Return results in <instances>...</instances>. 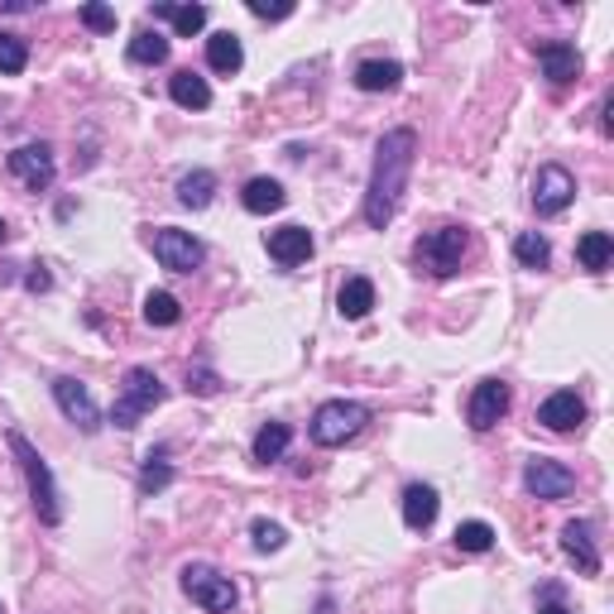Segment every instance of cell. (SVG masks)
Returning <instances> with one entry per match:
<instances>
[{
	"instance_id": "32",
	"label": "cell",
	"mask_w": 614,
	"mask_h": 614,
	"mask_svg": "<svg viewBox=\"0 0 614 614\" xmlns=\"http://www.w3.org/2000/svg\"><path fill=\"white\" fill-rule=\"evenodd\" d=\"M456 547H461V552H490V547H494V528L480 524V518H470V524L456 528Z\"/></svg>"
},
{
	"instance_id": "31",
	"label": "cell",
	"mask_w": 614,
	"mask_h": 614,
	"mask_svg": "<svg viewBox=\"0 0 614 614\" xmlns=\"http://www.w3.org/2000/svg\"><path fill=\"white\" fill-rule=\"evenodd\" d=\"M24 68H30V44H24L20 34H5V30H0V72L15 77V72H24Z\"/></svg>"
},
{
	"instance_id": "23",
	"label": "cell",
	"mask_w": 614,
	"mask_h": 614,
	"mask_svg": "<svg viewBox=\"0 0 614 614\" xmlns=\"http://www.w3.org/2000/svg\"><path fill=\"white\" fill-rule=\"evenodd\" d=\"M577 259H581V269L605 273L610 259H614V235L610 231H585L581 241H577Z\"/></svg>"
},
{
	"instance_id": "24",
	"label": "cell",
	"mask_w": 614,
	"mask_h": 614,
	"mask_svg": "<svg viewBox=\"0 0 614 614\" xmlns=\"http://www.w3.org/2000/svg\"><path fill=\"white\" fill-rule=\"evenodd\" d=\"M216 198V174H206V168H192V174L178 178V202L192 206V212H202V206H212Z\"/></svg>"
},
{
	"instance_id": "3",
	"label": "cell",
	"mask_w": 614,
	"mask_h": 614,
	"mask_svg": "<svg viewBox=\"0 0 614 614\" xmlns=\"http://www.w3.org/2000/svg\"><path fill=\"white\" fill-rule=\"evenodd\" d=\"M164 380L149 370V365H130L125 370V380H121V399H115V409H111V423L121 427V433H130V427H139V417L154 413L164 403Z\"/></svg>"
},
{
	"instance_id": "1",
	"label": "cell",
	"mask_w": 614,
	"mask_h": 614,
	"mask_svg": "<svg viewBox=\"0 0 614 614\" xmlns=\"http://www.w3.org/2000/svg\"><path fill=\"white\" fill-rule=\"evenodd\" d=\"M417 159V135L409 125L389 130V135L375 145V168H370V188H365V221L375 231H384L394 221L403 192H409V174Z\"/></svg>"
},
{
	"instance_id": "26",
	"label": "cell",
	"mask_w": 614,
	"mask_h": 614,
	"mask_svg": "<svg viewBox=\"0 0 614 614\" xmlns=\"http://www.w3.org/2000/svg\"><path fill=\"white\" fill-rule=\"evenodd\" d=\"M168 34L159 30H139L135 38H130V63H139V68H159V63H168Z\"/></svg>"
},
{
	"instance_id": "25",
	"label": "cell",
	"mask_w": 614,
	"mask_h": 614,
	"mask_svg": "<svg viewBox=\"0 0 614 614\" xmlns=\"http://www.w3.org/2000/svg\"><path fill=\"white\" fill-rule=\"evenodd\" d=\"M154 20H168L178 38H192L206 30V5H168L164 0V5H154Z\"/></svg>"
},
{
	"instance_id": "33",
	"label": "cell",
	"mask_w": 614,
	"mask_h": 614,
	"mask_svg": "<svg viewBox=\"0 0 614 614\" xmlns=\"http://www.w3.org/2000/svg\"><path fill=\"white\" fill-rule=\"evenodd\" d=\"M250 538H255L259 552H279V547L289 543V533H283L279 524H269V518H255V524H250Z\"/></svg>"
},
{
	"instance_id": "36",
	"label": "cell",
	"mask_w": 614,
	"mask_h": 614,
	"mask_svg": "<svg viewBox=\"0 0 614 614\" xmlns=\"http://www.w3.org/2000/svg\"><path fill=\"white\" fill-rule=\"evenodd\" d=\"M250 15L255 20H289L293 5H265V0H250Z\"/></svg>"
},
{
	"instance_id": "17",
	"label": "cell",
	"mask_w": 614,
	"mask_h": 614,
	"mask_svg": "<svg viewBox=\"0 0 614 614\" xmlns=\"http://www.w3.org/2000/svg\"><path fill=\"white\" fill-rule=\"evenodd\" d=\"M437 509H442V500H437L433 485H409V490H403V524H409L413 533L433 528L437 524Z\"/></svg>"
},
{
	"instance_id": "5",
	"label": "cell",
	"mask_w": 614,
	"mask_h": 614,
	"mask_svg": "<svg viewBox=\"0 0 614 614\" xmlns=\"http://www.w3.org/2000/svg\"><path fill=\"white\" fill-rule=\"evenodd\" d=\"M470 250V235L461 226H437V231H427L423 241H417V269L423 273H433V279H451L456 269H461V259Z\"/></svg>"
},
{
	"instance_id": "4",
	"label": "cell",
	"mask_w": 614,
	"mask_h": 614,
	"mask_svg": "<svg viewBox=\"0 0 614 614\" xmlns=\"http://www.w3.org/2000/svg\"><path fill=\"white\" fill-rule=\"evenodd\" d=\"M365 423H370V409L356 399H326L317 413H312V442L317 447H346L350 437L365 433Z\"/></svg>"
},
{
	"instance_id": "18",
	"label": "cell",
	"mask_w": 614,
	"mask_h": 614,
	"mask_svg": "<svg viewBox=\"0 0 614 614\" xmlns=\"http://www.w3.org/2000/svg\"><path fill=\"white\" fill-rule=\"evenodd\" d=\"M168 97H174L182 111H206L212 107V87H206V77H198L192 68H178L174 77H168Z\"/></svg>"
},
{
	"instance_id": "15",
	"label": "cell",
	"mask_w": 614,
	"mask_h": 614,
	"mask_svg": "<svg viewBox=\"0 0 614 614\" xmlns=\"http://www.w3.org/2000/svg\"><path fill=\"white\" fill-rule=\"evenodd\" d=\"M561 552H567L585 577H595L600 571V547H595V524L591 518H571L567 528H561Z\"/></svg>"
},
{
	"instance_id": "16",
	"label": "cell",
	"mask_w": 614,
	"mask_h": 614,
	"mask_svg": "<svg viewBox=\"0 0 614 614\" xmlns=\"http://www.w3.org/2000/svg\"><path fill=\"white\" fill-rule=\"evenodd\" d=\"M269 255L279 259L283 269H293V265H303V259L312 255V231L308 226H279V231H269Z\"/></svg>"
},
{
	"instance_id": "10",
	"label": "cell",
	"mask_w": 614,
	"mask_h": 614,
	"mask_svg": "<svg viewBox=\"0 0 614 614\" xmlns=\"http://www.w3.org/2000/svg\"><path fill=\"white\" fill-rule=\"evenodd\" d=\"M509 403H514V389H509L504 380H480L476 394H470V403H466V423L476 427V433H490L494 423H504Z\"/></svg>"
},
{
	"instance_id": "39",
	"label": "cell",
	"mask_w": 614,
	"mask_h": 614,
	"mask_svg": "<svg viewBox=\"0 0 614 614\" xmlns=\"http://www.w3.org/2000/svg\"><path fill=\"white\" fill-rule=\"evenodd\" d=\"M5 235H10V231H5V221H0V241H5Z\"/></svg>"
},
{
	"instance_id": "11",
	"label": "cell",
	"mask_w": 614,
	"mask_h": 614,
	"mask_svg": "<svg viewBox=\"0 0 614 614\" xmlns=\"http://www.w3.org/2000/svg\"><path fill=\"white\" fill-rule=\"evenodd\" d=\"M54 399H58V409H63V417H68L72 427H82V433H101V409H97V399H91L87 384H77L72 375H63V380H54Z\"/></svg>"
},
{
	"instance_id": "28",
	"label": "cell",
	"mask_w": 614,
	"mask_h": 614,
	"mask_svg": "<svg viewBox=\"0 0 614 614\" xmlns=\"http://www.w3.org/2000/svg\"><path fill=\"white\" fill-rule=\"evenodd\" d=\"M514 259L524 269H547L552 265V245H547V235H538V231H518L514 235Z\"/></svg>"
},
{
	"instance_id": "37",
	"label": "cell",
	"mask_w": 614,
	"mask_h": 614,
	"mask_svg": "<svg viewBox=\"0 0 614 614\" xmlns=\"http://www.w3.org/2000/svg\"><path fill=\"white\" fill-rule=\"evenodd\" d=\"M24 289H30V293H48V289H54V279H48L44 265H34L30 273H24Z\"/></svg>"
},
{
	"instance_id": "38",
	"label": "cell",
	"mask_w": 614,
	"mask_h": 614,
	"mask_svg": "<svg viewBox=\"0 0 614 614\" xmlns=\"http://www.w3.org/2000/svg\"><path fill=\"white\" fill-rule=\"evenodd\" d=\"M538 614H577V610H567V605H557V600H552V605H543Z\"/></svg>"
},
{
	"instance_id": "14",
	"label": "cell",
	"mask_w": 614,
	"mask_h": 614,
	"mask_svg": "<svg viewBox=\"0 0 614 614\" xmlns=\"http://www.w3.org/2000/svg\"><path fill=\"white\" fill-rule=\"evenodd\" d=\"M538 63H543V77L552 87H567L571 77L581 72V54H577V44H567V38H543Z\"/></svg>"
},
{
	"instance_id": "7",
	"label": "cell",
	"mask_w": 614,
	"mask_h": 614,
	"mask_svg": "<svg viewBox=\"0 0 614 614\" xmlns=\"http://www.w3.org/2000/svg\"><path fill=\"white\" fill-rule=\"evenodd\" d=\"M149 250L154 259H159L164 269H174V273H192L206 259L202 250V241L192 231H178V226H159V231H149Z\"/></svg>"
},
{
	"instance_id": "20",
	"label": "cell",
	"mask_w": 614,
	"mask_h": 614,
	"mask_svg": "<svg viewBox=\"0 0 614 614\" xmlns=\"http://www.w3.org/2000/svg\"><path fill=\"white\" fill-rule=\"evenodd\" d=\"M241 202H245V212L269 216V212H279V206L289 202V192H283L279 178H250L245 182V192H241Z\"/></svg>"
},
{
	"instance_id": "22",
	"label": "cell",
	"mask_w": 614,
	"mask_h": 614,
	"mask_svg": "<svg viewBox=\"0 0 614 614\" xmlns=\"http://www.w3.org/2000/svg\"><path fill=\"white\" fill-rule=\"evenodd\" d=\"M399 82H403V63H394V58H370L356 68L360 91H394Z\"/></svg>"
},
{
	"instance_id": "13",
	"label": "cell",
	"mask_w": 614,
	"mask_h": 614,
	"mask_svg": "<svg viewBox=\"0 0 614 614\" xmlns=\"http://www.w3.org/2000/svg\"><path fill=\"white\" fill-rule=\"evenodd\" d=\"M538 423L547 427V433H577V427L585 423V403L577 389H557V394H547L538 403Z\"/></svg>"
},
{
	"instance_id": "8",
	"label": "cell",
	"mask_w": 614,
	"mask_h": 614,
	"mask_svg": "<svg viewBox=\"0 0 614 614\" xmlns=\"http://www.w3.org/2000/svg\"><path fill=\"white\" fill-rule=\"evenodd\" d=\"M571 202H577V178H571L561 164H543L538 174H533V212L561 216Z\"/></svg>"
},
{
	"instance_id": "27",
	"label": "cell",
	"mask_w": 614,
	"mask_h": 614,
	"mask_svg": "<svg viewBox=\"0 0 614 614\" xmlns=\"http://www.w3.org/2000/svg\"><path fill=\"white\" fill-rule=\"evenodd\" d=\"M289 442H293V427L289 423H265L255 433V461H283V451H289Z\"/></svg>"
},
{
	"instance_id": "12",
	"label": "cell",
	"mask_w": 614,
	"mask_h": 614,
	"mask_svg": "<svg viewBox=\"0 0 614 614\" xmlns=\"http://www.w3.org/2000/svg\"><path fill=\"white\" fill-rule=\"evenodd\" d=\"M10 174H15L30 192H48L58 178V164H54V149L48 145H20L10 154Z\"/></svg>"
},
{
	"instance_id": "40",
	"label": "cell",
	"mask_w": 614,
	"mask_h": 614,
	"mask_svg": "<svg viewBox=\"0 0 614 614\" xmlns=\"http://www.w3.org/2000/svg\"><path fill=\"white\" fill-rule=\"evenodd\" d=\"M0 614H5V605H0Z\"/></svg>"
},
{
	"instance_id": "30",
	"label": "cell",
	"mask_w": 614,
	"mask_h": 614,
	"mask_svg": "<svg viewBox=\"0 0 614 614\" xmlns=\"http://www.w3.org/2000/svg\"><path fill=\"white\" fill-rule=\"evenodd\" d=\"M164 456H168L164 447L145 456V470H139V494H159V490L168 485V480H174V466H168Z\"/></svg>"
},
{
	"instance_id": "19",
	"label": "cell",
	"mask_w": 614,
	"mask_h": 614,
	"mask_svg": "<svg viewBox=\"0 0 614 614\" xmlns=\"http://www.w3.org/2000/svg\"><path fill=\"white\" fill-rule=\"evenodd\" d=\"M206 68L221 72V77H235L245 68V48H241V38H235L231 30H221L206 38Z\"/></svg>"
},
{
	"instance_id": "21",
	"label": "cell",
	"mask_w": 614,
	"mask_h": 614,
	"mask_svg": "<svg viewBox=\"0 0 614 614\" xmlns=\"http://www.w3.org/2000/svg\"><path fill=\"white\" fill-rule=\"evenodd\" d=\"M336 308H342V317H346V322L370 317V308H375V283L365 279V273L346 279V283H342V293H336Z\"/></svg>"
},
{
	"instance_id": "6",
	"label": "cell",
	"mask_w": 614,
	"mask_h": 614,
	"mask_svg": "<svg viewBox=\"0 0 614 614\" xmlns=\"http://www.w3.org/2000/svg\"><path fill=\"white\" fill-rule=\"evenodd\" d=\"M182 595L192 600V605H202L206 614H231L235 610V581L221 577L216 567H206V561H192V567H182Z\"/></svg>"
},
{
	"instance_id": "34",
	"label": "cell",
	"mask_w": 614,
	"mask_h": 614,
	"mask_svg": "<svg viewBox=\"0 0 614 614\" xmlns=\"http://www.w3.org/2000/svg\"><path fill=\"white\" fill-rule=\"evenodd\" d=\"M82 24H87V30H97V34H115V10L101 5V0H87V5H82Z\"/></svg>"
},
{
	"instance_id": "35",
	"label": "cell",
	"mask_w": 614,
	"mask_h": 614,
	"mask_svg": "<svg viewBox=\"0 0 614 614\" xmlns=\"http://www.w3.org/2000/svg\"><path fill=\"white\" fill-rule=\"evenodd\" d=\"M188 389L192 394H202V399H212V394H221V380L212 370H188Z\"/></svg>"
},
{
	"instance_id": "29",
	"label": "cell",
	"mask_w": 614,
	"mask_h": 614,
	"mask_svg": "<svg viewBox=\"0 0 614 614\" xmlns=\"http://www.w3.org/2000/svg\"><path fill=\"white\" fill-rule=\"evenodd\" d=\"M145 322H149V326H178V322H182V303H178L174 293L154 289V293L145 298Z\"/></svg>"
},
{
	"instance_id": "2",
	"label": "cell",
	"mask_w": 614,
	"mask_h": 614,
	"mask_svg": "<svg viewBox=\"0 0 614 614\" xmlns=\"http://www.w3.org/2000/svg\"><path fill=\"white\" fill-rule=\"evenodd\" d=\"M10 451H15V461L24 470V480H30V500H34V514L38 524H63V500H58V485H54V470H48V461L30 447V437L24 433H5Z\"/></svg>"
},
{
	"instance_id": "9",
	"label": "cell",
	"mask_w": 614,
	"mask_h": 614,
	"mask_svg": "<svg viewBox=\"0 0 614 614\" xmlns=\"http://www.w3.org/2000/svg\"><path fill=\"white\" fill-rule=\"evenodd\" d=\"M524 490L533 494V500L552 504V500H567L571 490H577V476H571L561 461H552V456H528L524 466Z\"/></svg>"
}]
</instances>
